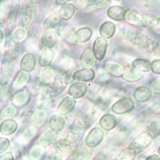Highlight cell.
Returning <instances> with one entry per match:
<instances>
[{"label": "cell", "instance_id": "obj_1", "mask_svg": "<svg viewBox=\"0 0 160 160\" xmlns=\"http://www.w3.org/2000/svg\"><path fill=\"white\" fill-rule=\"evenodd\" d=\"M18 65V58L4 56L0 69V83L7 86L13 76Z\"/></svg>", "mask_w": 160, "mask_h": 160}, {"label": "cell", "instance_id": "obj_2", "mask_svg": "<svg viewBox=\"0 0 160 160\" xmlns=\"http://www.w3.org/2000/svg\"><path fill=\"white\" fill-rule=\"evenodd\" d=\"M86 129L84 121L80 118H76L68 126L65 137L72 143H75L82 138Z\"/></svg>", "mask_w": 160, "mask_h": 160}, {"label": "cell", "instance_id": "obj_3", "mask_svg": "<svg viewBox=\"0 0 160 160\" xmlns=\"http://www.w3.org/2000/svg\"><path fill=\"white\" fill-rule=\"evenodd\" d=\"M72 144L64 136L57 142L50 155L56 160H66L72 152Z\"/></svg>", "mask_w": 160, "mask_h": 160}, {"label": "cell", "instance_id": "obj_4", "mask_svg": "<svg viewBox=\"0 0 160 160\" xmlns=\"http://www.w3.org/2000/svg\"><path fill=\"white\" fill-rule=\"evenodd\" d=\"M72 77V72L60 70L56 75L52 84L54 93L60 94L66 89Z\"/></svg>", "mask_w": 160, "mask_h": 160}, {"label": "cell", "instance_id": "obj_5", "mask_svg": "<svg viewBox=\"0 0 160 160\" xmlns=\"http://www.w3.org/2000/svg\"><path fill=\"white\" fill-rule=\"evenodd\" d=\"M135 103L131 98L123 97L114 103L111 106V111L114 114L122 115L132 111L135 108Z\"/></svg>", "mask_w": 160, "mask_h": 160}, {"label": "cell", "instance_id": "obj_6", "mask_svg": "<svg viewBox=\"0 0 160 160\" xmlns=\"http://www.w3.org/2000/svg\"><path fill=\"white\" fill-rule=\"evenodd\" d=\"M104 136L105 133L103 129L98 126L93 127L85 137V144L89 148H96L103 141Z\"/></svg>", "mask_w": 160, "mask_h": 160}, {"label": "cell", "instance_id": "obj_7", "mask_svg": "<svg viewBox=\"0 0 160 160\" xmlns=\"http://www.w3.org/2000/svg\"><path fill=\"white\" fill-rule=\"evenodd\" d=\"M53 93L52 88L48 87L41 88L39 89L37 103L38 109L46 110L51 104L52 96Z\"/></svg>", "mask_w": 160, "mask_h": 160}, {"label": "cell", "instance_id": "obj_8", "mask_svg": "<svg viewBox=\"0 0 160 160\" xmlns=\"http://www.w3.org/2000/svg\"><path fill=\"white\" fill-rule=\"evenodd\" d=\"M35 7L22 5L19 16V22L21 27L28 28L31 26L35 17Z\"/></svg>", "mask_w": 160, "mask_h": 160}, {"label": "cell", "instance_id": "obj_9", "mask_svg": "<svg viewBox=\"0 0 160 160\" xmlns=\"http://www.w3.org/2000/svg\"><path fill=\"white\" fill-rule=\"evenodd\" d=\"M76 100L71 96H66L61 101L56 108V112L61 116H67L73 112L76 105Z\"/></svg>", "mask_w": 160, "mask_h": 160}, {"label": "cell", "instance_id": "obj_10", "mask_svg": "<svg viewBox=\"0 0 160 160\" xmlns=\"http://www.w3.org/2000/svg\"><path fill=\"white\" fill-rule=\"evenodd\" d=\"M149 135L145 131L138 135L131 142V147L138 151H143L149 147L153 141Z\"/></svg>", "mask_w": 160, "mask_h": 160}, {"label": "cell", "instance_id": "obj_11", "mask_svg": "<svg viewBox=\"0 0 160 160\" xmlns=\"http://www.w3.org/2000/svg\"><path fill=\"white\" fill-rule=\"evenodd\" d=\"M108 46V41L104 38L98 37L94 40L92 45V52L94 56L98 60H103L105 58Z\"/></svg>", "mask_w": 160, "mask_h": 160}, {"label": "cell", "instance_id": "obj_12", "mask_svg": "<svg viewBox=\"0 0 160 160\" xmlns=\"http://www.w3.org/2000/svg\"><path fill=\"white\" fill-rule=\"evenodd\" d=\"M37 127L34 125H31L27 127L19 136L18 139V143L20 147H26L30 144L34 140L37 134Z\"/></svg>", "mask_w": 160, "mask_h": 160}, {"label": "cell", "instance_id": "obj_13", "mask_svg": "<svg viewBox=\"0 0 160 160\" xmlns=\"http://www.w3.org/2000/svg\"><path fill=\"white\" fill-rule=\"evenodd\" d=\"M88 89V87L85 82H77L72 83L69 87L68 93L73 99L82 98L86 95Z\"/></svg>", "mask_w": 160, "mask_h": 160}, {"label": "cell", "instance_id": "obj_14", "mask_svg": "<svg viewBox=\"0 0 160 160\" xmlns=\"http://www.w3.org/2000/svg\"><path fill=\"white\" fill-rule=\"evenodd\" d=\"M37 64V59L33 53L28 52L23 56L20 63V67L22 71L31 73L35 70Z\"/></svg>", "mask_w": 160, "mask_h": 160}, {"label": "cell", "instance_id": "obj_15", "mask_svg": "<svg viewBox=\"0 0 160 160\" xmlns=\"http://www.w3.org/2000/svg\"><path fill=\"white\" fill-rule=\"evenodd\" d=\"M152 93L149 88L145 86H140L135 89L133 97L136 102L139 103H145L151 99Z\"/></svg>", "mask_w": 160, "mask_h": 160}, {"label": "cell", "instance_id": "obj_16", "mask_svg": "<svg viewBox=\"0 0 160 160\" xmlns=\"http://www.w3.org/2000/svg\"><path fill=\"white\" fill-rule=\"evenodd\" d=\"M96 72L92 68H83L73 73L72 79L78 82H88L92 81L96 77Z\"/></svg>", "mask_w": 160, "mask_h": 160}, {"label": "cell", "instance_id": "obj_17", "mask_svg": "<svg viewBox=\"0 0 160 160\" xmlns=\"http://www.w3.org/2000/svg\"><path fill=\"white\" fill-rule=\"evenodd\" d=\"M30 78V75L24 71H20L16 75L12 83L11 88L14 93H17L25 86Z\"/></svg>", "mask_w": 160, "mask_h": 160}, {"label": "cell", "instance_id": "obj_18", "mask_svg": "<svg viewBox=\"0 0 160 160\" xmlns=\"http://www.w3.org/2000/svg\"><path fill=\"white\" fill-rule=\"evenodd\" d=\"M58 42V34L53 29L45 30L41 37V43L46 48L52 49Z\"/></svg>", "mask_w": 160, "mask_h": 160}, {"label": "cell", "instance_id": "obj_19", "mask_svg": "<svg viewBox=\"0 0 160 160\" xmlns=\"http://www.w3.org/2000/svg\"><path fill=\"white\" fill-rule=\"evenodd\" d=\"M57 136L56 132L53 131L51 129H47L41 134L38 142V144L47 149L56 141Z\"/></svg>", "mask_w": 160, "mask_h": 160}, {"label": "cell", "instance_id": "obj_20", "mask_svg": "<svg viewBox=\"0 0 160 160\" xmlns=\"http://www.w3.org/2000/svg\"><path fill=\"white\" fill-rule=\"evenodd\" d=\"M127 10L124 7L119 5L111 6L107 11L108 17L113 20L121 22L125 19Z\"/></svg>", "mask_w": 160, "mask_h": 160}, {"label": "cell", "instance_id": "obj_21", "mask_svg": "<svg viewBox=\"0 0 160 160\" xmlns=\"http://www.w3.org/2000/svg\"><path fill=\"white\" fill-rule=\"evenodd\" d=\"M99 124L102 129L109 131L117 126L118 121L115 115L108 113L105 114L101 117Z\"/></svg>", "mask_w": 160, "mask_h": 160}, {"label": "cell", "instance_id": "obj_22", "mask_svg": "<svg viewBox=\"0 0 160 160\" xmlns=\"http://www.w3.org/2000/svg\"><path fill=\"white\" fill-rule=\"evenodd\" d=\"M66 120L62 116L54 115L51 116L48 121V126L55 132L62 131L66 125Z\"/></svg>", "mask_w": 160, "mask_h": 160}, {"label": "cell", "instance_id": "obj_23", "mask_svg": "<svg viewBox=\"0 0 160 160\" xmlns=\"http://www.w3.org/2000/svg\"><path fill=\"white\" fill-rule=\"evenodd\" d=\"M31 99V95L28 91L17 92L12 98V103L14 106L22 108L27 105Z\"/></svg>", "mask_w": 160, "mask_h": 160}, {"label": "cell", "instance_id": "obj_24", "mask_svg": "<svg viewBox=\"0 0 160 160\" xmlns=\"http://www.w3.org/2000/svg\"><path fill=\"white\" fill-rule=\"evenodd\" d=\"M76 10V6L74 3H66L61 6L58 13L61 19L64 21H67L73 17Z\"/></svg>", "mask_w": 160, "mask_h": 160}, {"label": "cell", "instance_id": "obj_25", "mask_svg": "<svg viewBox=\"0 0 160 160\" xmlns=\"http://www.w3.org/2000/svg\"><path fill=\"white\" fill-rule=\"evenodd\" d=\"M18 122L13 119H7L0 124V133L5 136L13 134L18 128Z\"/></svg>", "mask_w": 160, "mask_h": 160}, {"label": "cell", "instance_id": "obj_26", "mask_svg": "<svg viewBox=\"0 0 160 160\" xmlns=\"http://www.w3.org/2000/svg\"><path fill=\"white\" fill-rule=\"evenodd\" d=\"M21 3L19 0L12 1L8 16H7V22L10 26L14 25L18 19L20 7Z\"/></svg>", "mask_w": 160, "mask_h": 160}, {"label": "cell", "instance_id": "obj_27", "mask_svg": "<svg viewBox=\"0 0 160 160\" xmlns=\"http://www.w3.org/2000/svg\"><path fill=\"white\" fill-rule=\"evenodd\" d=\"M80 61L84 68H92L96 63V58L93 52L89 49L85 50L80 57Z\"/></svg>", "mask_w": 160, "mask_h": 160}, {"label": "cell", "instance_id": "obj_28", "mask_svg": "<svg viewBox=\"0 0 160 160\" xmlns=\"http://www.w3.org/2000/svg\"><path fill=\"white\" fill-rule=\"evenodd\" d=\"M55 56V52L53 50L46 48L44 49L38 59V64L39 66L42 67L49 66L52 62Z\"/></svg>", "mask_w": 160, "mask_h": 160}, {"label": "cell", "instance_id": "obj_29", "mask_svg": "<svg viewBox=\"0 0 160 160\" xmlns=\"http://www.w3.org/2000/svg\"><path fill=\"white\" fill-rule=\"evenodd\" d=\"M122 76L123 79L126 81L129 82H134L142 79V74L132 67H128L125 68Z\"/></svg>", "mask_w": 160, "mask_h": 160}, {"label": "cell", "instance_id": "obj_30", "mask_svg": "<svg viewBox=\"0 0 160 160\" xmlns=\"http://www.w3.org/2000/svg\"><path fill=\"white\" fill-rule=\"evenodd\" d=\"M48 117V113L44 109H38L36 110L32 116V122L33 125L36 127H40L46 122Z\"/></svg>", "mask_w": 160, "mask_h": 160}, {"label": "cell", "instance_id": "obj_31", "mask_svg": "<svg viewBox=\"0 0 160 160\" xmlns=\"http://www.w3.org/2000/svg\"><path fill=\"white\" fill-rule=\"evenodd\" d=\"M92 31L90 28L82 27L76 30L74 34V38L76 42L84 43L88 41L92 37Z\"/></svg>", "mask_w": 160, "mask_h": 160}, {"label": "cell", "instance_id": "obj_32", "mask_svg": "<svg viewBox=\"0 0 160 160\" xmlns=\"http://www.w3.org/2000/svg\"><path fill=\"white\" fill-rule=\"evenodd\" d=\"M99 34L101 37L109 39L115 35L116 26L114 23L111 21H106L101 25L99 28Z\"/></svg>", "mask_w": 160, "mask_h": 160}, {"label": "cell", "instance_id": "obj_33", "mask_svg": "<svg viewBox=\"0 0 160 160\" xmlns=\"http://www.w3.org/2000/svg\"><path fill=\"white\" fill-rule=\"evenodd\" d=\"M106 70L110 76L115 77H120L123 76L124 68L118 63L113 61H108L105 65Z\"/></svg>", "mask_w": 160, "mask_h": 160}, {"label": "cell", "instance_id": "obj_34", "mask_svg": "<svg viewBox=\"0 0 160 160\" xmlns=\"http://www.w3.org/2000/svg\"><path fill=\"white\" fill-rule=\"evenodd\" d=\"M143 23L149 29H156L160 27V17L155 14H147L143 19Z\"/></svg>", "mask_w": 160, "mask_h": 160}, {"label": "cell", "instance_id": "obj_35", "mask_svg": "<svg viewBox=\"0 0 160 160\" xmlns=\"http://www.w3.org/2000/svg\"><path fill=\"white\" fill-rule=\"evenodd\" d=\"M151 63L147 59L138 58L132 62V66L137 70L143 73H148L151 70Z\"/></svg>", "mask_w": 160, "mask_h": 160}, {"label": "cell", "instance_id": "obj_36", "mask_svg": "<svg viewBox=\"0 0 160 160\" xmlns=\"http://www.w3.org/2000/svg\"><path fill=\"white\" fill-rule=\"evenodd\" d=\"M62 19L57 13H54L44 20L42 24L43 29L45 30L52 29L60 24Z\"/></svg>", "mask_w": 160, "mask_h": 160}, {"label": "cell", "instance_id": "obj_37", "mask_svg": "<svg viewBox=\"0 0 160 160\" xmlns=\"http://www.w3.org/2000/svg\"><path fill=\"white\" fill-rule=\"evenodd\" d=\"M54 76V71L50 66L44 67L40 69L39 79L42 83L48 84L52 80Z\"/></svg>", "mask_w": 160, "mask_h": 160}, {"label": "cell", "instance_id": "obj_38", "mask_svg": "<svg viewBox=\"0 0 160 160\" xmlns=\"http://www.w3.org/2000/svg\"><path fill=\"white\" fill-rule=\"evenodd\" d=\"M73 155L75 160H88L91 156V152L86 146L81 145L74 150Z\"/></svg>", "mask_w": 160, "mask_h": 160}, {"label": "cell", "instance_id": "obj_39", "mask_svg": "<svg viewBox=\"0 0 160 160\" xmlns=\"http://www.w3.org/2000/svg\"><path fill=\"white\" fill-rule=\"evenodd\" d=\"M145 131L152 139H157L160 136V121H152L146 125Z\"/></svg>", "mask_w": 160, "mask_h": 160}, {"label": "cell", "instance_id": "obj_40", "mask_svg": "<svg viewBox=\"0 0 160 160\" xmlns=\"http://www.w3.org/2000/svg\"><path fill=\"white\" fill-rule=\"evenodd\" d=\"M46 149L40 145H35L29 151V158L31 160H41L45 153Z\"/></svg>", "mask_w": 160, "mask_h": 160}, {"label": "cell", "instance_id": "obj_41", "mask_svg": "<svg viewBox=\"0 0 160 160\" xmlns=\"http://www.w3.org/2000/svg\"><path fill=\"white\" fill-rule=\"evenodd\" d=\"M28 31L26 28L22 27H17L12 33V39L16 43L23 42L27 39Z\"/></svg>", "mask_w": 160, "mask_h": 160}, {"label": "cell", "instance_id": "obj_42", "mask_svg": "<svg viewBox=\"0 0 160 160\" xmlns=\"http://www.w3.org/2000/svg\"><path fill=\"white\" fill-rule=\"evenodd\" d=\"M125 19L130 25L136 26H142L143 25V19L140 14L132 11L127 12Z\"/></svg>", "mask_w": 160, "mask_h": 160}, {"label": "cell", "instance_id": "obj_43", "mask_svg": "<svg viewBox=\"0 0 160 160\" xmlns=\"http://www.w3.org/2000/svg\"><path fill=\"white\" fill-rule=\"evenodd\" d=\"M137 155L135 149L128 147L123 149L118 156V160H134Z\"/></svg>", "mask_w": 160, "mask_h": 160}, {"label": "cell", "instance_id": "obj_44", "mask_svg": "<svg viewBox=\"0 0 160 160\" xmlns=\"http://www.w3.org/2000/svg\"><path fill=\"white\" fill-rule=\"evenodd\" d=\"M18 109L12 105H9L5 107L0 113V118L2 119H10L17 115Z\"/></svg>", "mask_w": 160, "mask_h": 160}, {"label": "cell", "instance_id": "obj_45", "mask_svg": "<svg viewBox=\"0 0 160 160\" xmlns=\"http://www.w3.org/2000/svg\"><path fill=\"white\" fill-rule=\"evenodd\" d=\"M110 76L106 70H99L98 72L96 82L98 83L97 84H107L110 80Z\"/></svg>", "mask_w": 160, "mask_h": 160}, {"label": "cell", "instance_id": "obj_46", "mask_svg": "<svg viewBox=\"0 0 160 160\" xmlns=\"http://www.w3.org/2000/svg\"><path fill=\"white\" fill-rule=\"evenodd\" d=\"M9 8L8 2L5 0L0 1V20L4 19Z\"/></svg>", "mask_w": 160, "mask_h": 160}, {"label": "cell", "instance_id": "obj_47", "mask_svg": "<svg viewBox=\"0 0 160 160\" xmlns=\"http://www.w3.org/2000/svg\"><path fill=\"white\" fill-rule=\"evenodd\" d=\"M10 141L6 138H0V154L3 153L9 147Z\"/></svg>", "mask_w": 160, "mask_h": 160}, {"label": "cell", "instance_id": "obj_48", "mask_svg": "<svg viewBox=\"0 0 160 160\" xmlns=\"http://www.w3.org/2000/svg\"><path fill=\"white\" fill-rule=\"evenodd\" d=\"M151 90L156 94H160V77L156 78L152 81L150 85Z\"/></svg>", "mask_w": 160, "mask_h": 160}, {"label": "cell", "instance_id": "obj_49", "mask_svg": "<svg viewBox=\"0 0 160 160\" xmlns=\"http://www.w3.org/2000/svg\"><path fill=\"white\" fill-rule=\"evenodd\" d=\"M37 40L33 38L29 39L26 42V49L30 51H35L37 49L38 43L36 42Z\"/></svg>", "mask_w": 160, "mask_h": 160}, {"label": "cell", "instance_id": "obj_50", "mask_svg": "<svg viewBox=\"0 0 160 160\" xmlns=\"http://www.w3.org/2000/svg\"><path fill=\"white\" fill-rule=\"evenodd\" d=\"M151 70L156 75H160V59H155L151 63Z\"/></svg>", "mask_w": 160, "mask_h": 160}, {"label": "cell", "instance_id": "obj_51", "mask_svg": "<svg viewBox=\"0 0 160 160\" xmlns=\"http://www.w3.org/2000/svg\"><path fill=\"white\" fill-rule=\"evenodd\" d=\"M109 152H110L109 150L108 152H107V150H102L98 152L96 154V156L93 157L92 160H106L108 158V156L109 155Z\"/></svg>", "mask_w": 160, "mask_h": 160}, {"label": "cell", "instance_id": "obj_52", "mask_svg": "<svg viewBox=\"0 0 160 160\" xmlns=\"http://www.w3.org/2000/svg\"><path fill=\"white\" fill-rule=\"evenodd\" d=\"M6 87L7 86L0 83V102L1 103L2 101H3V99L6 96Z\"/></svg>", "mask_w": 160, "mask_h": 160}, {"label": "cell", "instance_id": "obj_53", "mask_svg": "<svg viewBox=\"0 0 160 160\" xmlns=\"http://www.w3.org/2000/svg\"><path fill=\"white\" fill-rule=\"evenodd\" d=\"M0 160H14V156L11 152H7L0 156Z\"/></svg>", "mask_w": 160, "mask_h": 160}, {"label": "cell", "instance_id": "obj_54", "mask_svg": "<svg viewBox=\"0 0 160 160\" xmlns=\"http://www.w3.org/2000/svg\"><path fill=\"white\" fill-rule=\"evenodd\" d=\"M23 5L24 6L35 7L38 3V1H23Z\"/></svg>", "mask_w": 160, "mask_h": 160}, {"label": "cell", "instance_id": "obj_55", "mask_svg": "<svg viewBox=\"0 0 160 160\" xmlns=\"http://www.w3.org/2000/svg\"><path fill=\"white\" fill-rule=\"evenodd\" d=\"M144 160H160V157L157 154H152L146 157Z\"/></svg>", "mask_w": 160, "mask_h": 160}, {"label": "cell", "instance_id": "obj_56", "mask_svg": "<svg viewBox=\"0 0 160 160\" xmlns=\"http://www.w3.org/2000/svg\"><path fill=\"white\" fill-rule=\"evenodd\" d=\"M70 1H69V0H67V1H66V0H63V1H62V0H61V1L57 0V1H56L55 2L57 5L62 6V5L66 4V3H68Z\"/></svg>", "mask_w": 160, "mask_h": 160}, {"label": "cell", "instance_id": "obj_57", "mask_svg": "<svg viewBox=\"0 0 160 160\" xmlns=\"http://www.w3.org/2000/svg\"><path fill=\"white\" fill-rule=\"evenodd\" d=\"M4 39V34L3 30L0 28V44L3 42Z\"/></svg>", "mask_w": 160, "mask_h": 160}, {"label": "cell", "instance_id": "obj_58", "mask_svg": "<svg viewBox=\"0 0 160 160\" xmlns=\"http://www.w3.org/2000/svg\"><path fill=\"white\" fill-rule=\"evenodd\" d=\"M31 160L30 159H29V157H23V158H22V159H21L20 160Z\"/></svg>", "mask_w": 160, "mask_h": 160}, {"label": "cell", "instance_id": "obj_59", "mask_svg": "<svg viewBox=\"0 0 160 160\" xmlns=\"http://www.w3.org/2000/svg\"><path fill=\"white\" fill-rule=\"evenodd\" d=\"M2 57V52L1 50L0 49V62L1 61Z\"/></svg>", "mask_w": 160, "mask_h": 160}, {"label": "cell", "instance_id": "obj_60", "mask_svg": "<svg viewBox=\"0 0 160 160\" xmlns=\"http://www.w3.org/2000/svg\"><path fill=\"white\" fill-rule=\"evenodd\" d=\"M157 152H158V154L159 155V156L160 157V146H159L158 148V150H157Z\"/></svg>", "mask_w": 160, "mask_h": 160}, {"label": "cell", "instance_id": "obj_61", "mask_svg": "<svg viewBox=\"0 0 160 160\" xmlns=\"http://www.w3.org/2000/svg\"><path fill=\"white\" fill-rule=\"evenodd\" d=\"M112 160H118V158H116V159H113Z\"/></svg>", "mask_w": 160, "mask_h": 160}, {"label": "cell", "instance_id": "obj_62", "mask_svg": "<svg viewBox=\"0 0 160 160\" xmlns=\"http://www.w3.org/2000/svg\"><path fill=\"white\" fill-rule=\"evenodd\" d=\"M159 119H160V114H159Z\"/></svg>", "mask_w": 160, "mask_h": 160}, {"label": "cell", "instance_id": "obj_63", "mask_svg": "<svg viewBox=\"0 0 160 160\" xmlns=\"http://www.w3.org/2000/svg\"></svg>", "mask_w": 160, "mask_h": 160}]
</instances>
